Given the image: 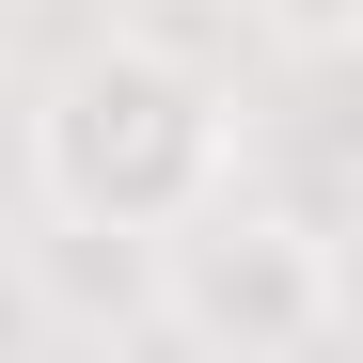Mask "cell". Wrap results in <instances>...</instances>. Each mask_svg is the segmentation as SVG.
Listing matches in <instances>:
<instances>
[{"label":"cell","instance_id":"obj_1","mask_svg":"<svg viewBox=\"0 0 363 363\" xmlns=\"http://www.w3.org/2000/svg\"><path fill=\"white\" fill-rule=\"evenodd\" d=\"M16 174H32V221L64 237H158L237 174V95L206 64H174L158 32H95L32 79Z\"/></svg>","mask_w":363,"mask_h":363},{"label":"cell","instance_id":"obj_2","mask_svg":"<svg viewBox=\"0 0 363 363\" xmlns=\"http://www.w3.org/2000/svg\"><path fill=\"white\" fill-rule=\"evenodd\" d=\"M143 332L158 347H206V363H300L347 332V253L316 206H269V190H221L190 221L143 237Z\"/></svg>","mask_w":363,"mask_h":363},{"label":"cell","instance_id":"obj_3","mask_svg":"<svg viewBox=\"0 0 363 363\" xmlns=\"http://www.w3.org/2000/svg\"><path fill=\"white\" fill-rule=\"evenodd\" d=\"M237 16H253L284 64H347V48H363V0H237Z\"/></svg>","mask_w":363,"mask_h":363},{"label":"cell","instance_id":"obj_4","mask_svg":"<svg viewBox=\"0 0 363 363\" xmlns=\"http://www.w3.org/2000/svg\"><path fill=\"white\" fill-rule=\"evenodd\" d=\"M48 347V284H32V237H0V363Z\"/></svg>","mask_w":363,"mask_h":363},{"label":"cell","instance_id":"obj_5","mask_svg":"<svg viewBox=\"0 0 363 363\" xmlns=\"http://www.w3.org/2000/svg\"><path fill=\"white\" fill-rule=\"evenodd\" d=\"M16 32H32V0H0V64H16Z\"/></svg>","mask_w":363,"mask_h":363},{"label":"cell","instance_id":"obj_6","mask_svg":"<svg viewBox=\"0 0 363 363\" xmlns=\"http://www.w3.org/2000/svg\"><path fill=\"white\" fill-rule=\"evenodd\" d=\"M206 16H237V0H206Z\"/></svg>","mask_w":363,"mask_h":363}]
</instances>
